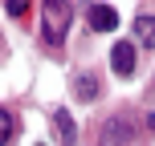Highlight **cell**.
I'll use <instances>...</instances> for the list:
<instances>
[{"label":"cell","mask_w":155,"mask_h":146,"mask_svg":"<svg viewBox=\"0 0 155 146\" xmlns=\"http://www.w3.org/2000/svg\"><path fill=\"white\" fill-rule=\"evenodd\" d=\"M4 8L12 16H25V12H29V0H4Z\"/></svg>","instance_id":"obj_9"},{"label":"cell","mask_w":155,"mask_h":146,"mask_svg":"<svg viewBox=\"0 0 155 146\" xmlns=\"http://www.w3.org/2000/svg\"><path fill=\"white\" fill-rule=\"evenodd\" d=\"M86 20H90V29H94V33H110V29L118 24V12H114L110 4H94Z\"/></svg>","instance_id":"obj_3"},{"label":"cell","mask_w":155,"mask_h":146,"mask_svg":"<svg viewBox=\"0 0 155 146\" xmlns=\"http://www.w3.org/2000/svg\"><path fill=\"white\" fill-rule=\"evenodd\" d=\"M102 138H106V142H131V138H135V122H127V118H110V122L102 126Z\"/></svg>","instance_id":"obj_4"},{"label":"cell","mask_w":155,"mask_h":146,"mask_svg":"<svg viewBox=\"0 0 155 146\" xmlns=\"http://www.w3.org/2000/svg\"><path fill=\"white\" fill-rule=\"evenodd\" d=\"M147 126H151V130H155V114H151V118H147Z\"/></svg>","instance_id":"obj_10"},{"label":"cell","mask_w":155,"mask_h":146,"mask_svg":"<svg viewBox=\"0 0 155 146\" xmlns=\"http://www.w3.org/2000/svg\"><path fill=\"white\" fill-rule=\"evenodd\" d=\"M98 89H102L98 73H78V77H74V98H82V101H94V98H98Z\"/></svg>","instance_id":"obj_5"},{"label":"cell","mask_w":155,"mask_h":146,"mask_svg":"<svg viewBox=\"0 0 155 146\" xmlns=\"http://www.w3.org/2000/svg\"><path fill=\"white\" fill-rule=\"evenodd\" d=\"M70 24H74V4L70 0H45V8H41V41H45L49 49L65 45Z\"/></svg>","instance_id":"obj_1"},{"label":"cell","mask_w":155,"mask_h":146,"mask_svg":"<svg viewBox=\"0 0 155 146\" xmlns=\"http://www.w3.org/2000/svg\"><path fill=\"white\" fill-rule=\"evenodd\" d=\"M16 130H21V122H16L12 110H0V142H12Z\"/></svg>","instance_id":"obj_8"},{"label":"cell","mask_w":155,"mask_h":146,"mask_svg":"<svg viewBox=\"0 0 155 146\" xmlns=\"http://www.w3.org/2000/svg\"><path fill=\"white\" fill-rule=\"evenodd\" d=\"M53 126H57V134H61V142H74L78 138V126H74L70 110H53Z\"/></svg>","instance_id":"obj_7"},{"label":"cell","mask_w":155,"mask_h":146,"mask_svg":"<svg viewBox=\"0 0 155 146\" xmlns=\"http://www.w3.org/2000/svg\"><path fill=\"white\" fill-rule=\"evenodd\" d=\"M135 37L143 41V49H155V16H135Z\"/></svg>","instance_id":"obj_6"},{"label":"cell","mask_w":155,"mask_h":146,"mask_svg":"<svg viewBox=\"0 0 155 146\" xmlns=\"http://www.w3.org/2000/svg\"><path fill=\"white\" fill-rule=\"evenodd\" d=\"M110 65H114L118 77H131V73H135V41H114V49H110Z\"/></svg>","instance_id":"obj_2"}]
</instances>
